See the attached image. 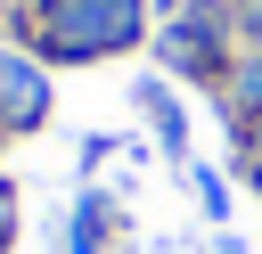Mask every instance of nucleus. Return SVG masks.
Masks as SVG:
<instances>
[{
  "label": "nucleus",
  "mask_w": 262,
  "mask_h": 254,
  "mask_svg": "<svg viewBox=\"0 0 262 254\" xmlns=\"http://www.w3.org/2000/svg\"><path fill=\"white\" fill-rule=\"evenodd\" d=\"M246 98H254V107H262V66H254V74H246Z\"/></svg>",
  "instance_id": "1"
},
{
  "label": "nucleus",
  "mask_w": 262,
  "mask_h": 254,
  "mask_svg": "<svg viewBox=\"0 0 262 254\" xmlns=\"http://www.w3.org/2000/svg\"><path fill=\"white\" fill-rule=\"evenodd\" d=\"M8 221H16V205H8V188H0V238H8Z\"/></svg>",
  "instance_id": "2"
}]
</instances>
